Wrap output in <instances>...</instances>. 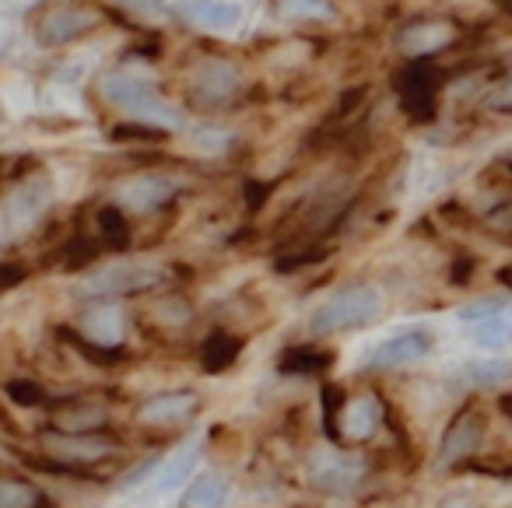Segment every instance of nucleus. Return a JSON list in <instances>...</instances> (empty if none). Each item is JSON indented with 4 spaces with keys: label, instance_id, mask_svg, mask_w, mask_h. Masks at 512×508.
I'll use <instances>...</instances> for the list:
<instances>
[{
    "label": "nucleus",
    "instance_id": "1",
    "mask_svg": "<svg viewBox=\"0 0 512 508\" xmlns=\"http://www.w3.org/2000/svg\"><path fill=\"white\" fill-rule=\"evenodd\" d=\"M99 92L109 106L120 109L127 120L134 123H148V127H162V130H179L183 127V113L172 106L162 95V88L151 78L134 71H109L99 81Z\"/></svg>",
    "mask_w": 512,
    "mask_h": 508
},
{
    "label": "nucleus",
    "instance_id": "2",
    "mask_svg": "<svg viewBox=\"0 0 512 508\" xmlns=\"http://www.w3.org/2000/svg\"><path fill=\"white\" fill-rule=\"evenodd\" d=\"M386 302L376 284L369 281H348L337 291H330L316 312L309 316V333L313 337H337V333H355L365 326L379 323Z\"/></svg>",
    "mask_w": 512,
    "mask_h": 508
},
{
    "label": "nucleus",
    "instance_id": "3",
    "mask_svg": "<svg viewBox=\"0 0 512 508\" xmlns=\"http://www.w3.org/2000/svg\"><path fill=\"white\" fill-rule=\"evenodd\" d=\"M106 22L109 15L99 0H50L32 18V39L43 50H64L106 29Z\"/></svg>",
    "mask_w": 512,
    "mask_h": 508
},
{
    "label": "nucleus",
    "instance_id": "4",
    "mask_svg": "<svg viewBox=\"0 0 512 508\" xmlns=\"http://www.w3.org/2000/svg\"><path fill=\"white\" fill-rule=\"evenodd\" d=\"M39 452L46 463L60 473H88L92 466H102L123 452V442L109 431H95V435H71V431L46 428L39 431Z\"/></svg>",
    "mask_w": 512,
    "mask_h": 508
},
{
    "label": "nucleus",
    "instance_id": "5",
    "mask_svg": "<svg viewBox=\"0 0 512 508\" xmlns=\"http://www.w3.org/2000/svg\"><path fill=\"white\" fill-rule=\"evenodd\" d=\"M246 78H242L239 64L225 57H200L186 71V102L200 113H221L239 102Z\"/></svg>",
    "mask_w": 512,
    "mask_h": 508
},
{
    "label": "nucleus",
    "instance_id": "6",
    "mask_svg": "<svg viewBox=\"0 0 512 508\" xmlns=\"http://www.w3.org/2000/svg\"><path fill=\"white\" fill-rule=\"evenodd\" d=\"M484 435H488V414H484V407L481 403H463L453 414V421H449V428L442 431L435 466H439V470H456V466H463L467 459L477 456Z\"/></svg>",
    "mask_w": 512,
    "mask_h": 508
},
{
    "label": "nucleus",
    "instance_id": "7",
    "mask_svg": "<svg viewBox=\"0 0 512 508\" xmlns=\"http://www.w3.org/2000/svg\"><path fill=\"white\" fill-rule=\"evenodd\" d=\"M165 284V274L155 267H137V263H116V267L95 270L85 277V295L92 298H130V295H148Z\"/></svg>",
    "mask_w": 512,
    "mask_h": 508
},
{
    "label": "nucleus",
    "instance_id": "8",
    "mask_svg": "<svg viewBox=\"0 0 512 508\" xmlns=\"http://www.w3.org/2000/svg\"><path fill=\"white\" fill-rule=\"evenodd\" d=\"M435 344V333L428 326H407V330L386 337L383 344H376L365 354L362 368L365 372H400V368L421 361Z\"/></svg>",
    "mask_w": 512,
    "mask_h": 508
},
{
    "label": "nucleus",
    "instance_id": "9",
    "mask_svg": "<svg viewBox=\"0 0 512 508\" xmlns=\"http://www.w3.org/2000/svg\"><path fill=\"white\" fill-rule=\"evenodd\" d=\"M383 400L376 393H358V396H344L341 414L330 424V435L341 445H365L369 438H376V431L383 428Z\"/></svg>",
    "mask_w": 512,
    "mask_h": 508
},
{
    "label": "nucleus",
    "instance_id": "10",
    "mask_svg": "<svg viewBox=\"0 0 512 508\" xmlns=\"http://www.w3.org/2000/svg\"><path fill=\"white\" fill-rule=\"evenodd\" d=\"M200 407H204V400H200L197 389H169V393H155L137 403L134 421L141 428L165 431V428H179V424H190L200 414Z\"/></svg>",
    "mask_w": 512,
    "mask_h": 508
},
{
    "label": "nucleus",
    "instance_id": "11",
    "mask_svg": "<svg viewBox=\"0 0 512 508\" xmlns=\"http://www.w3.org/2000/svg\"><path fill=\"white\" fill-rule=\"evenodd\" d=\"M365 459L355 456V452H344V449H327V452H316L313 463H309V484L323 494H348L362 484L365 477Z\"/></svg>",
    "mask_w": 512,
    "mask_h": 508
},
{
    "label": "nucleus",
    "instance_id": "12",
    "mask_svg": "<svg viewBox=\"0 0 512 508\" xmlns=\"http://www.w3.org/2000/svg\"><path fill=\"white\" fill-rule=\"evenodd\" d=\"M456 43L453 18H411L397 29L393 46L411 60H428Z\"/></svg>",
    "mask_w": 512,
    "mask_h": 508
},
{
    "label": "nucleus",
    "instance_id": "13",
    "mask_svg": "<svg viewBox=\"0 0 512 508\" xmlns=\"http://www.w3.org/2000/svg\"><path fill=\"white\" fill-rule=\"evenodd\" d=\"M172 15L207 36H232L242 25V8L232 0H172Z\"/></svg>",
    "mask_w": 512,
    "mask_h": 508
},
{
    "label": "nucleus",
    "instance_id": "14",
    "mask_svg": "<svg viewBox=\"0 0 512 508\" xmlns=\"http://www.w3.org/2000/svg\"><path fill=\"white\" fill-rule=\"evenodd\" d=\"M123 333H127V312L113 298H99L81 312L78 337L99 351H123Z\"/></svg>",
    "mask_w": 512,
    "mask_h": 508
},
{
    "label": "nucleus",
    "instance_id": "15",
    "mask_svg": "<svg viewBox=\"0 0 512 508\" xmlns=\"http://www.w3.org/2000/svg\"><path fill=\"white\" fill-rule=\"evenodd\" d=\"M176 179L162 176V172H141V176L127 179L116 193V204L130 214H155L176 197Z\"/></svg>",
    "mask_w": 512,
    "mask_h": 508
},
{
    "label": "nucleus",
    "instance_id": "16",
    "mask_svg": "<svg viewBox=\"0 0 512 508\" xmlns=\"http://www.w3.org/2000/svg\"><path fill=\"white\" fill-rule=\"evenodd\" d=\"M397 88H400V99H404L407 116H414V120H432L435 106H439V88H442L435 67H428L425 60H414V67H407L397 78Z\"/></svg>",
    "mask_w": 512,
    "mask_h": 508
},
{
    "label": "nucleus",
    "instance_id": "17",
    "mask_svg": "<svg viewBox=\"0 0 512 508\" xmlns=\"http://www.w3.org/2000/svg\"><path fill=\"white\" fill-rule=\"evenodd\" d=\"M109 407L99 400H60L50 414V428L71 431V435H95V431H109Z\"/></svg>",
    "mask_w": 512,
    "mask_h": 508
},
{
    "label": "nucleus",
    "instance_id": "18",
    "mask_svg": "<svg viewBox=\"0 0 512 508\" xmlns=\"http://www.w3.org/2000/svg\"><path fill=\"white\" fill-rule=\"evenodd\" d=\"M53 204V193H50V179L46 176H29L8 193V214H11V225L18 228H29L50 211Z\"/></svg>",
    "mask_w": 512,
    "mask_h": 508
},
{
    "label": "nucleus",
    "instance_id": "19",
    "mask_svg": "<svg viewBox=\"0 0 512 508\" xmlns=\"http://www.w3.org/2000/svg\"><path fill=\"white\" fill-rule=\"evenodd\" d=\"M95 242L102 249H127L134 242V225L120 204H106L95 211Z\"/></svg>",
    "mask_w": 512,
    "mask_h": 508
},
{
    "label": "nucleus",
    "instance_id": "20",
    "mask_svg": "<svg viewBox=\"0 0 512 508\" xmlns=\"http://www.w3.org/2000/svg\"><path fill=\"white\" fill-rule=\"evenodd\" d=\"M239 354H242V340L228 330H211L204 340H200V368L211 375L232 368Z\"/></svg>",
    "mask_w": 512,
    "mask_h": 508
},
{
    "label": "nucleus",
    "instance_id": "21",
    "mask_svg": "<svg viewBox=\"0 0 512 508\" xmlns=\"http://www.w3.org/2000/svg\"><path fill=\"white\" fill-rule=\"evenodd\" d=\"M330 365H334V354H330L327 347H316V344H295V347H288V351H281V358H278L281 372L302 375V379L323 375Z\"/></svg>",
    "mask_w": 512,
    "mask_h": 508
},
{
    "label": "nucleus",
    "instance_id": "22",
    "mask_svg": "<svg viewBox=\"0 0 512 508\" xmlns=\"http://www.w3.org/2000/svg\"><path fill=\"white\" fill-rule=\"evenodd\" d=\"M0 508H53L43 487L32 484L29 477L11 470H0Z\"/></svg>",
    "mask_w": 512,
    "mask_h": 508
},
{
    "label": "nucleus",
    "instance_id": "23",
    "mask_svg": "<svg viewBox=\"0 0 512 508\" xmlns=\"http://www.w3.org/2000/svg\"><path fill=\"white\" fill-rule=\"evenodd\" d=\"M228 501V480L218 470H207L190 480L183 494V508H225Z\"/></svg>",
    "mask_w": 512,
    "mask_h": 508
},
{
    "label": "nucleus",
    "instance_id": "24",
    "mask_svg": "<svg viewBox=\"0 0 512 508\" xmlns=\"http://www.w3.org/2000/svg\"><path fill=\"white\" fill-rule=\"evenodd\" d=\"M463 379L474 389H505L512 382V361H502V358L470 361V365L463 368Z\"/></svg>",
    "mask_w": 512,
    "mask_h": 508
},
{
    "label": "nucleus",
    "instance_id": "25",
    "mask_svg": "<svg viewBox=\"0 0 512 508\" xmlns=\"http://www.w3.org/2000/svg\"><path fill=\"white\" fill-rule=\"evenodd\" d=\"M274 8L285 22H334V0H274Z\"/></svg>",
    "mask_w": 512,
    "mask_h": 508
},
{
    "label": "nucleus",
    "instance_id": "26",
    "mask_svg": "<svg viewBox=\"0 0 512 508\" xmlns=\"http://www.w3.org/2000/svg\"><path fill=\"white\" fill-rule=\"evenodd\" d=\"M197 456H200V442L186 445V449H179L176 456L169 459V463L162 466V473L155 477V494H169L172 487H179L186 477L193 473V466H197Z\"/></svg>",
    "mask_w": 512,
    "mask_h": 508
},
{
    "label": "nucleus",
    "instance_id": "27",
    "mask_svg": "<svg viewBox=\"0 0 512 508\" xmlns=\"http://www.w3.org/2000/svg\"><path fill=\"white\" fill-rule=\"evenodd\" d=\"M4 389H8V396L18 403V407H43L46 403V389L32 379H11Z\"/></svg>",
    "mask_w": 512,
    "mask_h": 508
},
{
    "label": "nucleus",
    "instance_id": "28",
    "mask_svg": "<svg viewBox=\"0 0 512 508\" xmlns=\"http://www.w3.org/2000/svg\"><path fill=\"white\" fill-rule=\"evenodd\" d=\"M484 228L488 232H512V204H502L484 214Z\"/></svg>",
    "mask_w": 512,
    "mask_h": 508
},
{
    "label": "nucleus",
    "instance_id": "29",
    "mask_svg": "<svg viewBox=\"0 0 512 508\" xmlns=\"http://www.w3.org/2000/svg\"><path fill=\"white\" fill-rule=\"evenodd\" d=\"M25 281V267L22 263H0V295L4 291H11L15 284Z\"/></svg>",
    "mask_w": 512,
    "mask_h": 508
},
{
    "label": "nucleus",
    "instance_id": "30",
    "mask_svg": "<svg viewBox=\"0 0 512 508\" xmlns=\"http://www.w3.org/2000/svg\"><path fill=\"white\" fill-rule=\"evenodd\" d=\"M130 4H137V8H144V11H155V8H162L165 0H130Z\"/></svg>",
    "mask_w": 512,
    "mask_h": 508
},
{
    "label": "nucleus",
    "instance_id": "31",
    "mask_svg": "<svg viewBox=\"0 0 512 508\" xmlns=\"http://www.w3.org/2000/svg\"><path fill=\"white\" fill-rule=\"evenodd\" d=\"M4 176H8V158H0V186H4Z\"/></svg>",
    "mask_w": 512,
    "mask_h": 508
}]
</instances>
